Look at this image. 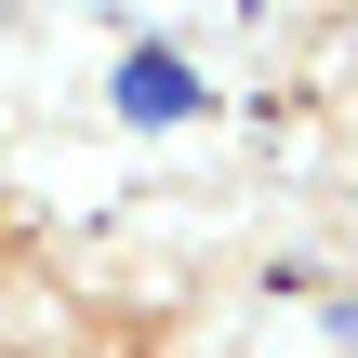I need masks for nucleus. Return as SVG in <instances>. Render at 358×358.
I'll use <instances>...</instances> for the list:
<instances>
[{
  "label": "nucleus",
  "instance_id": "obj_1",
  "mask_svg": "<svg viewBox=\"0 0 358 358\" xmlns=\"http://www.w3.org/2000/svg\"><path fill=\"white\" fill-rule=\"evenodd\" d=\"M186 106H199L186 53H133V66H120V120H186Z\"/></svg>",
  "mask_w": 358,
  "mask_h": 358
}]
</instances>
